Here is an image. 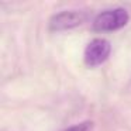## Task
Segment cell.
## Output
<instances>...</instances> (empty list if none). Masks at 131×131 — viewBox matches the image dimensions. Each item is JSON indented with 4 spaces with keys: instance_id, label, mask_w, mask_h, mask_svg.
<instances>
[{
    "instance_id": "obj_1",
    "label": "cell",
    "mask_w": 131,
    "mask_h": 131,
    "mask_svg": "<svg viewBox=\"0 0 131 131\" xmlns=\"http://www.w3.org/2000/svg\"><path fill=\"white\" fill-rule=\"evenodd\" d=\"M130 20L127 10L123 7H116V9H108L104 12L99 13L93 20V30L100 32L106 31H116L125 26Z\"/></svg>"
},
{
    "instance_id": "obj_2",
    "label": "cell",
    "mask_w": 131,
    "mask_h": 131,
    "mask_svg": "<svg viewBox=\"0 0 131 131\" xmlns=\"http://www.w3.org/2000/svg\"><path fill=\"white\" fill-rule=\"evenodd\" d=\"M86 13L80 10H65L52 16L49 20V30L52 31H65L80 26L86 20Z\"/></svg>"
},
{
    "instance_id": "obj_3",
    "label": "cell",
    "mask_w": 131,
    "mask_h": 131,
    "mask_svg": "<svg viewBox=\"0 0 131 131\" xmlns=\"http://www.w3.org/2000/svg\"><path fill=\"white\" fill-rule=\"evenodd\" d=\"M111 51V45L104 38H94L88 44L85 49V62L89 66L102 65L108 58Z\"/></svg>"
},
{
    "instance_id": "obj_4",
    "label": "cell",
    "mask_w": 131,
    "mask_h": 131,
    "mask_svg": "<svg viewBox=\"0 0 131 131\" xmlns=\"http://www.w3.org/2000/svg\"><path fill=\"white\" fill-rule=\"evenodd\" d=\"M92 127H93V123L92 121H82L79 124H75V125H71V127L65 128L62 131H90Z\"/></svg>"
}]
</instances>
